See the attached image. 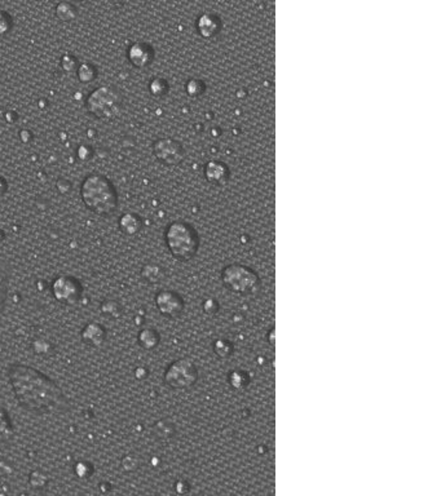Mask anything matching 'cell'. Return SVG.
I'll return each mask as SVG.
<instances>
[{
	"mask_svg": "<svg viewBox=\"0 0 441 496\" xmlns=\"http://www.w3.org/2000/svg\"><path fill=\"white\" fill-rule=\"evenodd\" d=\"M12 389L19 404L37 413L65 412L70 402L64 392L47 375L25 365H12L8 370Z\"/></svg>",
	"mask_w": 441,
	"mask_h": 496,
	"instance_id": "obj_1",
	"label": "cell"
},
{
	"mask_svg": "<svg viewBox=\"0 0 441 496\" xmlns=\"http://www.w3.org/2000/svg\"><path fill=\"white\" fill-rule=\"evenodd\" d=\"M81 197L85 206L96 215H113L118 207L117 190L103 175H88L82 182Z\"/></svg>",
	"mask_w": 441,
	"mask_h": 496,
	"instance_id": "obj_2",
	"label": "cell"
},
{
	"mask_svg": "<svg viewBox=\"0 0 441 496\" xmlns=\"http://www.w3.org/2000/svg\"><path fill=\"white\" fill-rule=\"evenodd\" d=\"M166 244L178 260H190L198 251L197 232L185 223H172L166 230Z\"/></svg>",
	"mask_w": 441,
	"mask_h": 496,
	"instance_id": "obj_3",
	"label": "cell"
},
{
	"mask_svg": "<svg viewBox=\"0 0 441 496\" xmlns=\"http://www.w3.org/2000/svg\"><path fill=\"white\" fill-rule=\"evenodd\" d=\"M85 108L99 119H113L122 109V96L112 87H99L87 97Z\"/></svg>",
	"mask_w": 441,
	"mask_h": 496,
	"instance_id": "obj_4",
	"label": "cell"
},
{
	"mask_svg": "<svg viewBox=\"0 0 441 496\" xmlns=\"http://www.w3.org/2000/svg\"><path fill=\"white\" fill-rule=\"evenodd\" d=\"M226 289L241 295L255 293L260 287L258 274L244 265H229L222 273Z\"/></svg>",
	"mask_w": 441,
	"mask_h": 496,
	"instance_id": "obj_5",
	"label": "cell"
},
{
	"mask_svg": "<svg viewBox=\"0 0 441 496\" xmlns=\"http://www.w3.org/2000/svg\"><path fill=\"white\" fill-rule=\"evenodd\" d=\"M198 379V371L196 366L187 359H178L169 365L165 382L171 388L175 389H187L196 384Z\"/></svg>",
	"mask_w": 441,
	"mask_h": 496,
	"instance_id": "obj_6",
	"label": "cell"
},
{
	"mask_svg": "<svg viewBox=\"0 0 441 496\" xmlns=\"http://www.w3.org/2000/svg\"><path fill=\"white\" fill-rule=\"evenodd\" d=\"M53 298L65 305H74L82 296V286L73 277L61 275L52 283Z\"/></svg>",
	"mask_w": 441,
	"mask_h": 496,
	"instance_id": "obj_7",
	"label": "cell"
},
{
	"mask_svg": "<svg viewBox=\"0 0 441 496\" xmlns=\"http://www.w3.org/2000/svg\"><path fill=\"white\" fill-rule=\"evenodd\" d=\"M154 155L167 166H176L184 158V150L178 141L160 139L154 144Z\"/></svg>",
	"mask_w": 441,
	"mask_h": 496,
	"instance_id": "obj_8",
	"label": "cell"
},
{
	"mask_svg": "<svg viewBox=\"0 0 441 496\" xmlns=\"http://www.w3.org/2000/svg\"><path fill=\"white\" fill-rule=\"evenodd\" d=\"M156 304L160 309V314L174 318L181 314L184 310V301L178 293L172 291H160L156 296Z\"/></svg>",
	"mask_w": 441,
	"mask_h": 496,
	"instance_id": "obj_9",
	"label": "cell"
},
{
	"mask_svg": "<svg viewBox=\"0 0 441 496\" xmlns=\"http://www.w3.org/2000/svg\"><path fill=\"white\" fill-rule=\"evenodd\" d=\"M153 49L149 44L138 42L133 43L127 51V58L131 62L132 66L138 67V69H144L147 66H149L153 61Z\"/></svg>",
	"mask_w": 441,
	"mask_h": 496,
	"instance_id": "obj_10",
	"label": "cell"
},
{
	"mask_svg": "<svg viewBox=\"0 0 441 496\" xmlns=\"http://www.w3.org/2000/svg\"><path fill=\"white\" fill-rule=\"evenodd\" d=\"M222 28L220 19L211 13H205L197 19V30L201 37H213Z\"/></svg>",
	"mask_w": 441,
	"mask_h": 496,
	"instance_id": "obj_11",
	"label": "cell"
},
{
	"mask_svg": "<svg viewBox=\"0 0 441 496\" xmlns=\"http://www.w3.org/2000/svg\"><path fill=\"white\" fill-rule=\"evenodd\" d=\"M207 180L215 185H223L228 180V169L220 162H210L205 169Z\"/></svg>",
	"mask_w": 441,
	"mask_h": 496,
	"instance_id": "obj_12",
	"label": "cell"
},
{
	"mask_svg": "<svg viewBox=\"0 0 441 496\" xmlns=\"http://www.w3.org/2000/svg\"><path fill=\"white\" fill-rule=\"evenodd\" d=\"M8 286H10V269L7 262L0 259V317L7 302Z\"/></svg>",
	"mask_w": 441,
	"mask_h": 496,
	"instance_id": "obj_13",
	"label": "cell"
},
{
	"mask_svg": "<svg viewBox=\"0 0 441 496\" xmlns=\"http://www.w3.org/2000/svg\"><path fill=\"white\" fill-rule=\"evenodd\" d=\"M140 217L135 214H126L119 220V229L124 234L135 235L139 233L141 229Z\"/></svg>",
	"mask_w": 441,
	"mask_h": 496,
	"instance_id": "obj_14",
	"label": "cell"
},
{
	"mask_svg": "<svg viewBox=\"0 0 441 496\" xmlns=\"http://www.w3.org/2000/svg\"><path fill=\"white\" fill-rule=\"evenodd\" d=\"M103 337L105 331L99 325H88L85 330H83V339L92 345H100L103 343Z\"/></svg>",
	"mask_w": 441,
	"mask_h": 496,
	"instance_id": "obj_15",
	"label": "cell"
},
{
	"mask_svg": "<svg viewBox=\"0 0 441 496\" xmlns=\"http://www.w3.org/2000/svg\"><path fill=\"white\" fill-rule=\"evenodd\" d=\"M56 16L64 22L73 21L76 17V8L67 1H61L57 4Z\"/></svg>",
	"mask_w": 441,
	"mask_h": 496,
	"instance_id": "obj_16",
	"label": "cell"
},
{
	"mask_svg": "<svg viewBox=\"0 0 441 496\" xmlns=\"http://www.w3.org/2000/svg\"><path fill=\"white\" fill-rule=\"evenodd\" d=\"M139 343L144 349H153L160 343V336L154 330H142L139 335Z\"/></svg>",
	"mask_w": 441,
	"mask_h": 496,
	"instance_id": "obj_17",
	"label": "cell"
},
{
	"mask_svg": "<svg viewBox=\"0 0 441 496\" xmlns=\"http://www.w3.org/2000/svg\"><path fill=\"white\" fill-rule=\"evenodd\" d=\"M76 74H78V78H79V80H81L82 83L88 85V83H91V82H94L97 73H96V67H94L92 64L85 62V64H82V65L79 66Z\"/></svg>",
	"mask_w": 441,
	"mask_h": 496,
	"instance_id": "obj_18",
	"label": "cell"
},
{
	"mask_svg": "<svg viewBox=\"0 0 441 496\" xmlns=\"http://www.w3.org/2000/svg\"><path fill=\"white\" fill-rule=\"evenodd\" d=\"M13 28V19L6 10H0V37H6Z\"/></svg>",
	"mask_w": 441,
	"mask_h": 496,
	"instance_id": "obj_19",
	"label": "cell"
},
{
	"mask_svg": "<svg viewBox=\"0 0 441 496\" xmlns=\"http://www.w3.org/2000/svg\"><path fill=\"white\" fill-rule=\"evenodd\" d=\"M214 350H215L216 354L219 357H223V358H226V357L231 356L232 354V344L226 340H217L214 344Z\"/></svg>",
	"mask_w": 441,
	"mask_h": 496,
	"instance_id": "obj_20",
	"label": "cell"
},
{
	"mask_svg": "<svg viewBox=\"0 0 441 496\" xmlns=\"http://www.w3.org/2000/svg\"><path fill=\"white\" fill-rule=\"evenodd\" d=\"M160 274H162V271H160V266L157 265H148L144 268L142 271V275L151 282H158L160 281Z\"/></svg>",
	"mask_w": 441,
	"mask_h": 496,
	"instance_id": "obj_21",
	"label": "cell"
},
{
	"mask_svg": "<svg viewBox=\"0 0 441 496\" xmlns=\"http://www.w3.org/2000/svg\"><path fill=\"white\" fill-rule=\"evenodd\" d=\"M149 89L154 96H162V94H166L167 85L163 79H153L151 85H149Z\"/></svg>",
	"mask_w": 441,
	"mask_h": 496,
	"instance_id": "obj_22",
	"label": "cell"
},
{
	"mask_svg": "<svg viewBox=\"0 0 441 496\" xmlns=\"http://www.w3.org/2000/svg\"><path fill=\"white\" fill-rule=\"evenodd\" d=\"M10 431H12V428H10L8 416L6 415V412L0 409V438L8 437Z\"/></svg>",
	"mask_w": 441,
	"mask_h": 496,
	"instance_id": "obj_23",
	"label": "cell"
},
{
	"mask_svg": "<svg viewBox=\"0 0 441 496\" xmlns=\"http://www.w3.org/2000/svg\"><path fill=\"white\" fill-rule=\"evenodd\" d=\"M229 382H231V384H232V386L235 388V389H241V388H244L246 383H247V379H246L244 373H241V371H233V373L231 374Z\"/></svg>",
	"mask_w": 441,
	"mask_h": 496,
	"instance_id": "obj_24",
	"label": "cell"
},
{
	"mask_svg": "<svg viewBox=\"0 0 441 496\" xmlns=\"http://www.w3.org/2000/svg\"><path fill=\"white\" fill-rule=\"evenodd\" d=\"M187 91H188V94L190 96H197V94H201V92L203 91V85L198 80H190L188 85H187Z\"/></svg>",
	"mask_w": 441,
	"mask_h": 496,
	"instance_id": "obj_25",
	"label": "cell"
},
{
	"mask_svg": "<svg viewBox=\"0 0 441 496\" xmlns=\"http://www.w3.org/2000/svg\"><path fill=\"white\" fill-rule=\"evenodd\" d=\"M76 58H73L72 56H66L63 58V67L65 69L66 71H72L73 69H76Z\"/></svg>",
	"mask_w": 441,
	"mask_h": 496,
	"instance_id": "obj_26",
	"label": "cell"
},
{
	"mask_svg": "<svg viewBox=\"0 0 441 496\" xmlns=\"http://www.w3.org/2000/svg\"><path fill=\"white\" fill-rule=\"evenodd\" d=\"M203 308H205L207 313H215L216 310H217V304L214 300H207L206 302L203 304Z\"/></svg>",
	"mask_w": 441,
	"mask_h": 496,
	"instance_id": "obj_27",
	"label": "cell"
},
{
	"mask_svg": "<svg viewBox=\"0 0 441 496\" xmlns=\"http://www.w3.org/2000/svg\"><path fill=\"white\" fill-rule=\"evenodd\" d=\"M6 190H7V182L4 178H0V196H3Z\"/></svg>",
	"mask_w": 441,
	"mask_h": 496,
	"instance_id": "obj_28",
	"label": "cell"
}]
</instances>
